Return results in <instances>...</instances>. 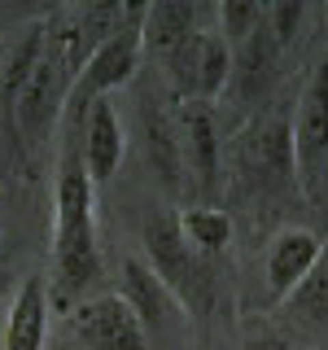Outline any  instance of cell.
Returning a JSON list of instances; mask_svg holds the SVG:
<instances>
[{
	"label": "cell",
	"mask_w": 328,
	"mask_h": 350,
	"mask_svg": "<svg viewBox=\"0 0 328 350\" xmlns=\"http://www.w3.org/2000/svg\"><path fill=\"white\" fill-rule=\"evenodd\" d=\"M167 62H171V79H175L184 101L210 105L228 88V79H232V49H228L223 36L210 31V27H197Z\"/></svg>",
	"instance_id": "5"
},
{
	"label": "cell",
	"mask_w": 328,
	"mask_h": 350,
	"mask_svg": "<svg viewBox=\"0 0 328 350\" xmlns=\"http://www.w3.org/2000/svg\"><path fill=\"white\" fill-rule=\"evenodd\" d=\"M293 298H298L302 306H311L315 315H328V267H324V262L311 271V280H306L302 289L293 293Z\"/></svg>",
	"instance_id": "17"
},
{
	"label": "cell",
	"mask_w": 328,
	"mask_h": 350,
	"mask_svg": "<svg viewBox=\"0 0 328 350\" xmlns=\"http://www.w3.org/2000/svg\"><path fill=\"white\" fill-rule=\"evenodd\" d=\"M241 167L262 184H293L298 180V158H293V118L284 109L258 114L241 131Z\"/></svg>",
	"instance_id": "7"
},
{
	"label": "cell",
	"mask_w": 328,
	"mask_h": 350,
	"mask_svg": "<svg viewBox=\"0 0 328 350\" xmlns=\"http://www.w3.org/2000/svg\"><path fill=\"white\" fill-rule=\"evenodd\" d=\"M96 184L87 175L79 145L66 140L57 162V189H53V258L70 289L96 276Z\"/></svg>",
	"instance_id": "2"
},
{
	"label": "cell",
	"mask_w": 328,
	"mask_h": 350,
	"mask_svg": "<svg viewBox=\"0 0 328 350\" xmlns=\"http://www.w3.org/2000/svg\"><path fill=\"white\" fill-rule=\"evenodd\" d=\"M175 145H180V162L193 175L197 189H215L219 175V131L215 114L206 101H184L175 114Z\"/></svg>",
	"instance_id": "10"
},
{
	"label": "cell",
	"mask_w": 328,
	"mask_h": 350,
	"mask_svg": "<svg viewBox=\"0 0 328 350\" xmlns=\"http://www.w3.org/2000/svg\"><path fill=\"white\" fill-rule=\"evenodd\" d=\"M175 228H180V237L189 241L202 258L228 250V241H232V215L215 211V206H193V211H184L175 219Z\"/></svg>",
	"instance_id": "15"
},
{
	"label": "cell",
	"mask_w": 328,
	"mask_h": 350,
	"mask_svg": "<svg viewBox=\"0 0 328 350\" xmlns=\"http://www.w3.org/2000/svg\"><path fill=\"white\" fill-rule=\"evenodd\" d=\"M197 31V5L193 0H153L140 14V49L171 57L184 40Z\"/></svg>",
	"instance_id": "12"
},
{
	"label": "cell",
	"mask_w": 328,
	"mask_h": 350,
	"mask_svg": "<svg viewBox=\"0 0 328 350\" xmlns=\"http://www.w3.org/2000/svg\"><path fill=\"white\" fill-rule=\"evenodd\" d=\"M293 158H298V184L306 193H320V175L328 162V53L293 109Z\"/></svg>",
	"instance_id": "6"
},
{
	"label": "cell",
	"mask_w": 328,
	"mask_h": 350,
	"mask_svg": "<svg viewBox=\"0 0 328 350\" xmlns=\"http://www.w3.org/2000/svg\"><path fill=\"white\" fill-rule=\"evenodd\" d=\"M249 350H284L280 342H262V346H249Z\"/></svg>",
	"instance_id": "18"
},
{
	"label": "cell",
	"mask_w": 328,
	"mask_h": 350,
	"mask_svg": "<svg viewBox=\"0 0 328 350\" xmlns=\"http://www.w3.org/2000/svg\"><path fill=\"white\" fill-rule=\"evenodd\" d=\"M140 14H145V5H131L127 22L101 44V49H92V57H87L83 70L74 75L70 96H66V114H70V123H79L92 101H101L105 92L123 88L131 75H136L140 53H145V49H140Z\"/></svg>",
	"instance_id": "4"
},
{
	"label": "cell",
	"mask_w": 328,
	"mask_h": 350,
	"mask_svg": "<svg viewBox=\"0 0 328 350\" xmlns=\"http://www.w3.org/2000/svg\"><path fill=\"white\" fill-rule=\"evenodd\" d=\"M123 298L127 306L140 315V324H145V333H153V328H162V320H167V311L171 306H180L171 298V289L162 284L158 276H153V267L145 258H127V267H123Z\"/></svg>",
	"instance_id": "14"
},
{
	"label": "cell",
	"mask_w": 328,
	"mask_h": 350,
	"mask_svg": "<svg viewBox=\"0 0 328 350\" xmlns=\"http://www.w3.org/2000/svg\"><path fill=\"white\" fill-rule=\"evenodd\" d=\"M127 14H131L127 5H92V9H74V14H57L44 22V40L27 79L9 96H0V123H5L9 136L22 140L27 149H40L49 140L66 96H70L74 75L83 70L92 49H101L123 27Z\"/></svg>",
	"instance_id": "1"
},
{
	"label": "cell",
	"mask_w": 328,
	"mask_h": 350,
	"mask_svg": "<svg viewBox=\"0 0 328 350\" xmlns=\"http://www.w3.org/2000/svg\"><path fill=\"white\" fill-rule=\"evenodd\" d=\"M258 18H262V5H254V0H223L219 5V36H223L228 49H236L258 27Z\"/></svg>",
	"instance_id": "16"
},
{
	"label": "cell",
	"mask_w": 328,
	"mask_h": 350,
	"mask_svg": "<svg viewBox=\"0 0 328 350\" xmlns=\"http://www.w3.org/2000/svg\"><path fill=\"white\" fill-rule=\"evenodd\" d=\"M320 262H324V241L311 228H280L267 250V293L276 302L293 298Z\"/></svg>",
	"instance_id": "9"
},
{
	"label": "cell",
	"mask_w": 328,
	"mask_h": 350,
	"mask_svg": "<svg viewBox=\"0 0 328 350\" xmlns=\"http://www.w3.org/2000/svg\"><path fill=\"white\" fill-rule=\"evenodd\" d=\"M49 333V289L40 276H27L5 320V350H44Z\"/></svg>",
	"instance_id": "13"
},
{
	"label": "cell",
	"mask_w": 328,
	"mask_h": 350,
	"mask_svg": "<svg viewBox=\"0 0 328 350\" xmlns=\"http://www.w3.org/2000/svg\"><path fill=\"white\" fill-rule=\"evenodd\" d=\"M74 333L87 350H149V333L123 293H101L74 311Z\"/></svg>",
	"instance_id": "8"
},
{
	"label": "cell",
	"mask_w": 328,
	"mask_h": 350,
	"mask_svg": "<svg viewBox=\"0 0 328 350\" xmlns=\"http://www.w3.org/2000/svg\"><path fill=\"white\" fill-rule=\"evenodd\" d=\"M145 250H149L153 276L167 284L171 298L180 302L184 311H206V306H210V293H215L210 267H206V258L180 237L175 219H162V215L149 219L145 224Z\"/></svg>",
	"instance_id": "3"
},
{
	"label": "cell",
	"mask_w": 328,
	"mask_h": 350,
	"mask_svg": "<svg viewBox=\"0 0 328 350\" xmlns=\"http://www.w3.org/2000/svg\"><path fill=\"white\" fill-rule=\"evenodd\" d=\"M79 158L87 175H92V184H105L109 175L118 171V162H123V123H118L114 105L105 101H92L87 105V114L79 118Z\"/></svg>",
	"instance_id": "11"
}]
</instances>
